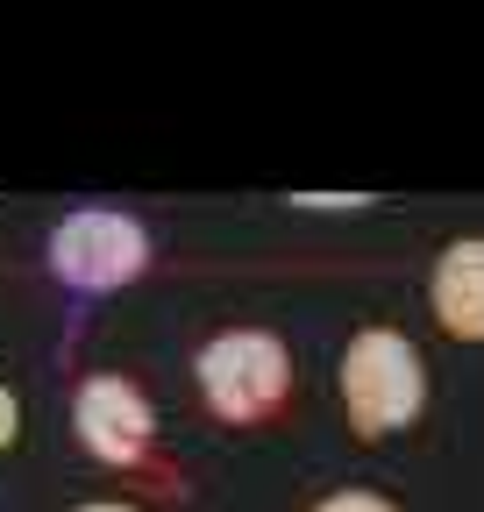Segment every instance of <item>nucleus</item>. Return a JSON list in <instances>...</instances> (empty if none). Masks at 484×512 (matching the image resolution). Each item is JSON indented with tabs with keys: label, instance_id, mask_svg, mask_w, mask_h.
<instances>
[{
	"label": "nucleus",
	"instance_id": "7",
	"mask_svg": "<svg viewBox=\"0 0 484 512\" xmlns=\"http://www.w3.org/2000/svg\"><path fill=\"white\" fill-rule=\"evenodd\" d=\"M15 434H22V406H15V392L0 384V456L15 448Z\"/></svg>",
	"mask_w": 484,
	"mask_h": 512
},
{
	"label": "nucleus",
	"instance_id": "5",
	"mask_svg": "<svg viewBox=\"0 0 484 512\" xmlns=\"http://www.w3.org/2000/svg\"><path fill=\"white\" fill-rule=\"evenodd\" d=\"M428 299H435V320L456 342H484V235H463L435 256Z\"/></svg>",
	"mask_w": 484,
	"mask_h": 512
},
{
	"label": "nucleus",
	"instance_id": "8",
	"mask_svg": "<svg viewBox=\"0 0 484 512\" xmlns=\"http://www.w3.org/2000/svg\"><path fill=\"white\" fill-rule=\"evenodd\" d=\"M72 512H136V505H72Z\"/></svg>",
	"mask_w": 484,
	"mask_h": 512
},
{
	"label": "nucleus",
	"instance_id": "3",
	"mask_svg": "<svg viewBox=\"0 0 484 512\" xmlns=\"http://www.w3.org/2000/svg\"><path fill=\"white\" fill-rule=\"evenodd\" d=\"M150 264V235L143 221L114 214V207H79L50 228V271L65 278L72 292H114L136 285Z\"/></svg>",
	"mask_w": 484,
	"mask_h": 512
},
{
	"label": "nucleus",
	"instance_id": "1",
	"mask_svg": "<svg viewBox=\"0 0 484 512\" xmlns=\"http://www.w3.org/2000/svg\"><path fill=\"white\" fill-rule=\"evenodd\" d=\"M420 406H428V363H420V349L392 328H363L342 356V413L363 441H385L399 427L420 420Z\"/></svg>",
	"mask_w": 484,
	"mask_h": 512
},
{
	"label": "nucleus",
	"instance_id": "4",
	"mask_svg": "<svg viewBox=\"0 0 484 512\" xmlns=\"http://www.w3.org/2000/svg\"><path fill=\"white\" fill-rule=\"evenodd\" d=\"M72 427H79V441L93 448V456L114 463V470L143 463L150 456V434H157L150 399L136 392L129 377H86L79 399H72Z\"/></svg>",
	"mask_w": 484,
	"mask_h": 512
},
{
	"label": "nucleus",
	"instance_id": "6",
	"mask_svg": "<svg viewBox=\"0 0 484 512\" xmlns=\"http://www.w3.org/2000/svg\"><path fill=\"white\" fill-rule=\"evenodd\" d=\"M314 512H399V505L378 498V491H335V498H321Z\"/></svg>",
	"mask_w": 484,
	"mask_h": 512
},
{
	"label": "nucleus",
	"instance_id": "2",
	"mask_svg": "<svg viewBox=\"0 0 484 512\" xmlns=\"http://www.w3.org/2000/svg\"><path fill=\"white\" fill-rule=\"evenodd\" d=\"M193 370H200L207 406H214L228 427L271 420V413L285 406V392H292V356H285V342L264 335V328H228V335H214Z\"/></svg>",
	"mask_w": 484,
	"mask_h": 512
}]
</instances>
